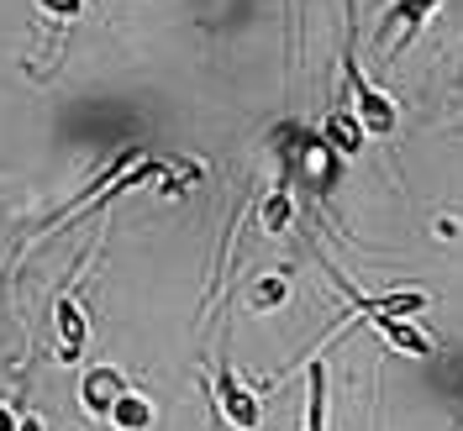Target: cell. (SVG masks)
<instances>
[{
  "label": "cell",
  "instance_id": "obj_1",
  "mask_svg": "<svg viewBox=\"0 0 463 431\" xmlns=\"http://www.w3.org/2000/svg\"><path fill=\"white\" fill-rule=\"evenodd\" d=\"M211 405H216V416H222L227 426H237V431H259V426H263L259 395H253V389L237 379L232 358H222V363H216V389H211Z\"/></svg>",
  "mask_w": 463,
  "mask_h": 431
},
{
  "label": "cell",
  "instance_id": "obj_2",
  "mask_svg": "<svg viewBox=\"0 0 463 431\" xmlns=\"http://www.w3.org/2000/svg\"><path fill=\"white\" fill-rule=\"evenodd\" d=\"M442 5V0H390V11H384V22H379V58L390 63V58L401 53V48H411L416 37H421V27L432 22V11Z\"/></svg>",
  "mask_w": 463,
  "mask_h": 431
},
{
  "label": "cell",
  "instance_id": "obj_3",
  "mask_svg": "<svg viewBox=\"0 0 463 431\" xmlns=\"http://www.w3.org/2000/svg\"><path fill=\"white\" fill-rule=\"evenodd\" d=\"M347 89H353V116H358V126H364V137H395V126H401V111H395V100L374 89L364 74H358V63L347 53Z\"/></svg>",
  "mask_w": 463,
  "mask_h": 431
},
{
  "label": "cell",
  "instance_id": "obj_4",
  "mask_svg": "<svg viewBox=\"0 0 463 431\" xmlns=\"http://www.w3.org/2000/svg\"><path fill=\"white\" fill-rule=\"evenodd\" d=\"M53 332H58V363H80L85 358V337H90V316L74 289H63L53 300Z\"/></svg>",
  "mask_w": 463,
  "mask_h": 431
},
{
  "label": "cell",
  "instance_id": "obj_5",
  "mask_svg": "<svg viewBox=\"0 0 463 431\" xmlns=\"http://www.w3.org/2000/svg\"><path fill=\"white\" fill-rule=\"evenodd\" d=\"M132 384H127V374L121 369H111V363H95V369H85V379H80V405H85L90 421H106L111 416V405L127 395Z\"/></svg>",
  "mask_w": 463,
  "mask_h": 431
},
{
  "label": "cell",
  "instance_id": "obj_6",
  "mask_svg": "<svg viewBox=\"0 0 463 431\" xmlns=\"http://www.w3.org/2000/svg\"><path fill=\"white\" fill-rule=\"evenodd\" d=\"M369 326H374L384 342L395 347L401 358H432V337L416 326V321H401V316H369Z\"/></svg>",
  "mask_w": 463,
  "mask_h": 431
},
{
  "label": "cell",
  "instance_id": "obj_7",
  "mask_svg": "<svg viewBox=\"0 0 463 431\" xmlns=\"http://www.w3.org/2000/svg\"><path fill=\"white\" fill-rule=\"evenodd\" d=\"M153 421H158V410H153V400H147L143 389H127V395L111 405V416H106L111 431H153Z\"/></svg>",
  "mask_w": 463,
  "mask_h": 431
},
{
  "label": "cell",
  "instance_id": "obj_8",
  "mask_svg": "<svg viewBox=\"0 0 463 431\" xmlns=\"http://www.w3.org/2000/svg\"><path fill=\"white\" fill-rule=\"evenodd\" d=\"M289 221H295V190H289V173L263 195V205H259V227L269 231V237H285L289 231Z\"/></svg>",
  "mask_w": 463,
  "mask_h": 431
},
{
  "label": "cell",
  "instance_id": "obj_9",
  "mask_svg": "<svg viewBox=\"0 0 463 431\" xmlns=\"http://www.w3.org/2000/svg\"><path fill=\"white\" fill-rule=\"evenodd\" d=\"M317 132H321V143L332 147L337 158H353V153L364 147V126H358V116H353V111H332Z\"/></svg>",
  "mask_w": 463,
  "mask_h": 431
},
{
  "label": "cell",
  "instance_id": "obj_10",
  "mask_svg": "<svg viewBox=\"0 0 463 431\" xmlns=\"http://www.w3.org/2000/svg\"><path fill=\"white\" fill-rule=\"evenodd\" d=\"M300 431H326V363H321V352L306 369V426Z\"/></svg>",
  "mask_w": 463,
  "mask_h": 431
},
{
  "label": "cell",
  "instance_id": "obj_11",
  "mask_svg": "<svg viewBox=\"0 0 463 431\" xmlns=\"http://www.w3.org/2000/svg\"><path fill=\"white\" fill-rule=\"evenodd\" d=\"M248 300H253V311H279V305L289 300V279H285V268H274V274L253 279Z\"/></svg>",
  "mask_w": 463,
  "mask_h": 431
},
{
  "label": "cell",
  "instance_id": "obj_12",
  "mask_svg": "<svg viewBox=\"0 0 463 431\" xmlns=\"http://www.w3.org/2000/svg\"><path fill=\"white\" fill-rule=\"evenodd\" d=\"M32 5L53 22H80V11H85V0H32Z\"/></svg>",
  "mask_w": 463,
  "mask_h": 431
},
{
  "label": "cell",
  "instance_id": "obj_13",
  "mask_svg": "<svg viewBox=\"0 0 463 431\" xmlns=\"http://www.w3.org/2000/svg\"><path fill=\"white\" fill-rule=\"evenodd\" d=\"M16 431H48V426H43L37 410H16Z\"/></svg>",
  "mask_w": 463,
  "mask_h": 431
},
{
  "label": "cell",
  "instance_id": "obj_14",
  "mask_svg": "<svg viewBox=\"0 0 463 431\" xmlns=\"http://www.w3.org/2000/svg\"><path fill=\"white\" fill-rule=\"evenodd\" d=\"M0 431H16V410L11 405H0Z\"/></svg>",
  "mask_w": 463,
  "mask_h": 431
},
{
  "label": "cell",
  "instance_id": "obj_15",
  "mask_svg": "<svg viewBox=\"0 0 463 431\" xmlns=\"http://www.w3.org/2000/svg\"><path fill=\"white\" fill-rule=\"evenodd\" d=\"M211 431H222V416H216V405H211Z\"/></svg>",
  "mask_w": 463,
  "mask_h": 431
}]
</instances>
